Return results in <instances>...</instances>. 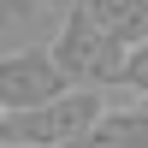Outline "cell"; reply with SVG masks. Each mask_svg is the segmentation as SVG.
<instances>
[{
    "label": "cell",
    "mask_w": 148,
    "mask_h": 148,
    "mask_svg": "<svg viewBox=\"0 0 148 148\" xmlns=\"http://www.w3.org/2000/svg\"><path fill=\"white\" fill-rule=\"evenodd\" d=\"M101 119H107V89H71L36 113H6L0 142L6 148H77Z\"/></svg>",
    "instance_id": "1"
},
{
    "label": "cell",
    "mask_w": 148,
    "mask_h": 148,
    "mask_svg": "<svg viewBox=\"0 0 148 148\" xmlns=\"http://www.w3.org/2000/svg\"><path fill=\"white\" fill-rule=\"evenodd\" d=\"M47 47H53L59 71L71 77V89H119V83H125V59H130V47H119L83 6L59 18V36H53Z\"/></svg>",
    "instance_id": "2"
},
{
    "label": "cell",
    "mask_w": 148,
    "mask_h": 148,
    "mask_svg": "<svg viewBox=\"0 0 148 148\" xmlns=\"http://www.w3.org/2000/svg\"><path fill=\"white\" fill-rule=\"evenodd\" d=\"M59 95H71V77L59 71L53 47H12L0 59V107L6 113H36Z\"/></svg>",
    "instance_id": "3"
},
{
    "label": "cell",
    "mask_w": 148,
    "mask_h": 148,
    "mask_svg": "<svg viewBox=\"0 0 148 148\" xmlns=\"http://www.w3.org/2000/svg\"><path fill=\"white\" fill-rule=\"evenodd\" d=\"M83 12H89L119 47H142L148 42V0H83Z\"/></svg>",
    "instance_id": "4"
},
{
    "label": "cell",
    "mask_w": 148,
    "mask_h": 148,
    "mask_svg": "<svg viewBox=\"0 0 148 148\" xmlns=\"http://www.w3.org/2000/svg\"><path fill=\"white\" fill-rule=\"evenodd\" d=\"M77 148H148V101H136V107H107V119Z\"/></svg>",
    "instance_id": "5"
}]
</instances>
